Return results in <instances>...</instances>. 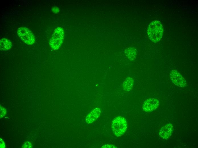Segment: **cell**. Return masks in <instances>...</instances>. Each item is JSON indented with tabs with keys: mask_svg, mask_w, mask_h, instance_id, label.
<instances>
[{
	"mask_svg": "<svg viewBox=\"0 0 198 148\" xmlns=\"http://www.w3.org/2000/svg\"><path fill=\"white\" fill-rule=\"evenodd\" d=\"M163 32V27L161 22L154 20L148 25L147 31L150 40L154 42H159L162 38Z\"/></svg>",
	"mask_w": 198,
	"mask_h": 148,
	"instance_id": "cell-1",
	"label": "cell"
},
{
	"mask_svg": "<svg viewBox=\"0 0 198 148\" xmlns=\"http://www.w3.org/2000/svg\"><path fill=\"white\" fill-rule=\"evenodd\" d=\"M111 127L113 133L117 137L123 135L127 128L125 119L121 116L115 117L112 121Z\"/></svg>",
	"mask_w": 198,
	"mask_h": 148,
	"instance_id": "cell-2",
	"label": "cell"
},
{
	"mask_svg": "<svg viewBox=\"0 0 198 148\" xmlns=\"http://www.w3.org/2000/svg\"><path fill=\"white\" fill-rule=\"evenodd\" d=\"M64 37L63 29L60 27L56 28L50 41V45L51 48L53 50H58L63 43Z\"/></svg>",
	"mask_w": 198,
	"mask_h": 148,
	"instance_id": "cell-3",
	"label": "cell"
},
{
	"mask_svg": "<svg viewBox=\"0 0 198 148\" xmlns=\"http://www.w3.org/2000/svg\"><path fill=\"white\" fill-rule=\"evenodd\" d=\"M17 33L18 36L25 43L31 45L35 42L34 35L27 28L20 27L18 29Z\"/></svg>",
	"mask_w": 198,
	"mask_h": 148,
	"instance_id": "cell-4",
	"label": "cell"
},
{
	"mask_svg": "<svg viewBox=\"0 0 198 148\" xmlns=\"http://www.w3.org/2000/svg\"><path fill=\"white\" fill-rule=\"evenodd\" d=\"M170 78L173 83L176 85L184 87L187 85L185 79L181 75L175 70H173L170 73Z\"/></svg>",
	"mask_w": 198,
	"mask_h": 148,
	"instance_id": "cell-5",
	"label": "cell"
},
{
	"mask_svg": "<svg viewBox=\"0 0 198 148\" xmlns=\"http://www.w3.org/2000/svg\"><path fill=\"white\" fill-rule=\"evenodd\" d=\"M159 101L154 98H150L146 100L144 102L142 108L147 112H150L156 110L159 106Z\"/></svg>",
	"mask_w": 198,
	"mask_h": 148,
	"instance_id": "cell-6",
	"label": "cell"
},
{
	"mask_svg": "<svg viewBox=\"0 0 198 148\" xmlns=\"http://www.w3.org/2000/svg\"><path fill=\"white\" fill-rule=\"evenodd\" d=\"M173 130V127L170 124H168L163 127L160 130L159 135L163 139H167L172 135Z\"/></svg>",
	"mask_w": 198,
	"mask_h": 148,
	"instance_id": "cell-7",
	"label": "cell"
},
{
	"mask_svg": "<svg viewBox=\"0 0 198 148\" xmlns=\"http://www.w3.org/2000/svg\"><path fill=\"white\" fill-rule=\"evenodd\" d=\"M101 113L100 108H95L88 114L86 118V122L88 124L93 122L100 116Z\"/></svg>",
	"mask_w": 198,
	"mask_h": 148,
	"instance_id": "cell-8",
	"label": "cell"
},
{
	"mask_svg": "<svg viewBox=\"0 0 198 148\" xmlns=\"http://www.w3.org/2000/svg\"><path fill=\"white\" fill-rule=\"evenodd\" d=\"M134 80L131 77L127 78L123 82L122 87L123 90L129 92L132 89L134 84Z\"/></svg>",
	"mask_w": 198,
	"mask_h": 148,
	"instance_id": "cell-9",
	"label": "cell"
},
{
	"mask_svg": "<svg viewBox=\"0 0 198 148\" xmlns=\"http://www.w3.org/2000/svg\"><path fill=\"white\" fill-rule=\"evenodd\" d=\"M12 44L10 40L5 38H3L0 41V50L5 51L9 50L11 48Z\"/></svg>",
	"mask_w": 198,
	"mask_h": 148,
	"instance_id": "cell-10",
	"label": "cell"
},
{
	"mask_svg": "<svg viewBox=\"0 0 198 148\" xmlns=\"http://www.w3.org/2000/svg\"><path fill=\"white\" fill-rule=\"evenodd\" d=\"M125 53L128 59L130 61L134 60L137 55L136 50L133 48L126 49L125 50Z\"/></svg>",
	"mask_w": 198,
	"mask_h": 148,
	"instance_id": "cell-11",
	"label": "cell"
},
{
	"mask_svg": "<svg viewBox=\"0 0 198 148\" xmlns=\"http://www.w3.org/2000/svg\"><path fill=\"white\" fill-rule=\"evenodd\" d=\"M0 118L3 117L6 114V110L3 107L0 106Z\"/></svg>",
	"mask_w": 198,
	"mask_h": 148,
	"instance_id": "cell-12",
	"label": "cell"
},
{
	"mask_svg": "<svg viewBox=\"0 0 198 148\" xmlns=\"http://www.w3.org/2000/svg\"><path fill=\"white\" fill-rule=\"evenodd\" d=\"M32 145L31 143L27 141L25 142L22 145V148H32Z\"/></svg>",
	"mask_w": 198,
	"mask_h": 148,
	"instance_id": "cell-13",
	"label": "cell"
},
{
	"mask_svg": "<svg viewBox=\"0 0 198 148\" xmlns=\"http://www.w3.org/2000/svg\"><path fill=\"white\" fill-rule=\"evenodd\" d=\"M102 147L104 148H116L114 145L111 144H106L102 146Z\"/></svg>",
	"mask_w": 198,
	"mask_h": 148,
	"instance_id": "cell-14",
	"label": "cell"
},
{
	"mask_svg": "<svg viewBox=\"0 0 198 148\" xmlns=\"http://www.w3.org/2000/svg\"><path fill=\"white\" fill-rule=\"evenodd\" d=\"M0 148H4L5 147V143L3 140L0 138Z\"/></svg>",
	"mask_w": 198,
	"mask_h": 148,
	"instance_id": "cell-15",
	"label": "cell"
},
{
	"mask_svg": "<svg viewBox=\"0 0 198 148\" xmlns=\"http://www.w3.org/2000/svg\"><path fill=\"white\" fill-rule=\"evenodd\" d=\"M54 10V9H53V10ZM55 10H56H56L55 9ZM55 11H56V10H54V11H54H54L55 12Z\"/></svg>",
	"mask_w": 198,
	"mask_h": 148,
	"instance_id": "cell-16",
	"label": "cell"
}]
</instances>
